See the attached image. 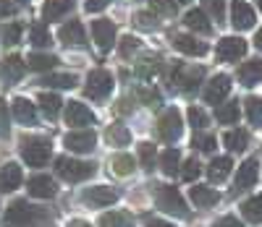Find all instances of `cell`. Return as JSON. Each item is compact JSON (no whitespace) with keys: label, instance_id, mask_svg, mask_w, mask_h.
I'll return each mask as SVG.
<instances>
[{"label":"cell","instance_id":"46","mask_svg":"<svg viewBox=\"0 0 262 227\" xmlns=\"http://www.w3.org/2000/svg\"><path fill=\"white\" fill-rule=\"evenodd\" d=\"M137 50H139V39H137V37L128 34V37L121 39V55H123V58H128L131 53H137Z\"/></svg>","mask_w":262,"mask_h":227},{"label":"cell","instance_id":"37","mask_svg":"<svg viewBox=\"0 0 262 227\" xmlns=\"http://www.w3.org/2000/svg\"><path fill=\"white\" fill-rule=\"evenodd\" d=\"M128 139H131V133H128V128H126V125L116 123V125L107 128V141H111V144H116V146H126V144H128Z\"/></svg>","mask_w":262,"mask_h":227},{"label":"cell","instance_id":"49","mask_svg":"<svg viewBox=\"0 0 262 227\" xmlns=\"http://www.w3.org/2000/svg\"><path fill=\"white\" fill-rule=\"evenodd\" d=\"M137 24H139L142 29H155V27H158L155 13H139V16H137Z\"/></svg>","mask_w":262,"mask_h":227},{"label":"cell","instance_id":"18","mask_svg":"<svg viewBox=\"0 0 262 227\" xmlns=\"http://www.w3.org/2000/svg\"><path fill=\"white\" fill-rule=\"evenodd\" d=\"M24 71H27V63L18 55H11V58H6L3 63H0V76H3L6 84H16L21 76H24Z\"/></svg>","mask_w":262,"mask_h":227},{"label":"cell","instance_id":"45","mask_svg":"<svg viewBox=\"0 0 262 227\" xmlns=\"http://www.w3.org/2000/svg\"><path fill=\"white\" fill-rule=\"evenodd\" d=\"M196 175H200V162H196L194 157H191V160H186V162H184L181 178H184V180H189V183H191V180H194Z\"/></svg>","mask_w":262,"mask_h":227},{"label":"cell","instance_id":"44","mask_svg":"<svg viewBox=\"0 0 262 227\" xmlns=\"http://www.w3.org/2000/svg\"><path fill=\"white\" fill-rule=\"evenodd\" d=\"M189 123L196 128V131H202L207 125V115H205V110L200 107H189Z\"/></svg>","mask_w":262,"mask_h":227},{"label":"cell","instance_id":"1","mask_svg":"<svg viewBox=\"0 0 262 227\" xmlns=\"http://www.w3.org/2000/svg\"><path fill=\"white\" fill-rule=\"evenodd\" d=\"M155 201H158V209H163L165 214L181 217V219L189 217V209H186V204H184L179 188H173V186H158L155 188Z\"/></svg>","mask_w":262,"mask_h":227},{"label":"cell","instance_id":"55","mask_svg":"<svg viewBox=\"0 0 262 227\" xmlns=\"http://www.w3.org/2000/svg\"><path fill=\"white\" fill-rule=\"evenodd\" d=\"M69 227H92V224L84 222V219H74V222H69Z\"/></svg>","mask_w":262,"mask_h":227},{"label":"cell","instance_id":"31","mask_svg":"<svg viewBox=\"0 0 262 227\" xmlns=\"http://www.w3.org/2000/svg\"><path fill=\"white\" fill-rule=\"evenodd\" d=\"M242 212L249 222H262V196H252L242 204Z\"/></svg>","mask_w":262,"mask_h":227},{"label":"cell","instance_id":"38","mask_svg":"<svg viewBox=\"0 0 262 227\" xmlns=\"http://www.w3.org/2000/svg\"><path fill=\"white\" fill-rule=\"evenodd\" d=\"M55 63H58L55 55H39V53L29 55V68H32V71H50Z\"/></svg>","mask_w":262,"mask_h":227},{"label":"cell","instance_id":"27","mask_svg":"<svg viewBox=\"0 0 262 227\" xmlns=\"http://www.w3.org/2000/svg\"><path fill=\"white\" fill-rule=\"evenodd\" d=\"M223 144H226L231 152H244L247 144H249V136H247V131L236 128V131H228V133L223 136Z\"/></svg>","mask_w":262,"mask_h":227},{"label":"cell","instance_id":"29","mask_svg":"<svg viewBox=\"0 0 262 227\" xmlns=\"http://www.w3.org/2000/svg\"><path fill=\"white\" fill-rule=\"evenodd\" d=\"M42 84L53 86V89H71V86H76V76L74 73H48L42 79Z\"/></svg>","mask_w":262,"mask_h":227},{"label":"cell","instance_id":"48","mask_svg":"<svg viewBox=\"0 0 262 227\" xmlns=\"http://www.w3.org/2000/svg\"><path fill=\"white\" fill-rule=\"evenodd\" d=\"M139 99L147 102L149 107H160V94L155 92V89H139Z\"/></svg>","mask_w":262,"mask_h":227},{"label":"cell","instance_id":"32","mask_svg":"<svg viewBox=\"0 0 262 227\" xmlns=\"http://www.w3.org/2000/svg\"><path fill=\"white\" fill-rule=\"evenodd\" d=\"M160 71V58L158 55H144L139 63H137V73L142 79H149V76H155Z\"/></svg>","mask_w":262,"mask_h":227},{"label":"cell","instance_id":"20","mask_svg":"<svg viewBox=\"0 0 262 227\" xmlns=\"http://www.w3.org/2000/svg\"><path fill=\"white\" fill-rule=\"evenodd\" d=\"M11 107H13V118H16L18 123H24V125H34V120H37V110H34V105H32L29 99L16 97Z\"/></svg>","mask_w":262,"mask_h":227},{"label":"cell","instance_id":"40","mask_svg":"<svg viewBox=\"0 0 262 227\" xmlns=\"http://www.w3.org/2000/svg\"><path fill=\"white\" fill-rule=\"evenodd\" d=\"M155 157H158V152H155V146H152V144H139V160H142V167L144 170H152Z\"/></svg>","mask_w":262,"mask_h":227},{"label":"cell","instance_id":"47","mask_svg":"<svg viewBox=\"0 0 262 227\" xmlns=\"http://www.w3.org/2000/svg\"><path fill=\"white\" fill-rule=\"evenodd\" d=\"M18 37H21V24H8V27L3 29V42H6V44H16Z\"/></svg>","mask_w":262,"mask_h":227},{"label":"cell","instance_id":"58","mask_svg":"<svg viewBox=\"0 0 262 227\" xmlns=\"http://www.w3.org/2000/svg\"><path fill=\"white\" fill-rule=\"evenodd\" d=\"M257 3H259V11H262V0H257Z\"/></svg>","mask_w":262,"mask_h":227},{"label":"cell","instance_id":"12","mask_svg":"<svg viewBox=\"0 0 262 227\" xmlns=\"http://www.w3.org/2000/svg\"><path fill=\"white\" fill-rule=\"evenodd\" d=\"M97 144V133L95 131H74L66 136V146L76 154H84V152H92Z\"/></svg>","mask_w":262,"mask_h":227},{"label":"cell","instance_id":"16","mask_svg":"<svg viewBox=\"0 0 262 227\" xmlns=\"http://www.w3.org/2000/svg\"><path fill=\"white\" fill-rule=\"evenodd\" d=\"M81 198L90 204V207H111L113 201H118V193L113 188H107V186H95L90 191H84Z\"/></svg>","mask_w":262,"mask_h":227},{"label":"cell","instance_id":"52","mask_svg":"<svg viewBox=\"0 0 262 227\" xmlns=\"http://www.w3.org/2000/svg\"><path fill=\"white\" fill-rule=\"evenodd\" d=\"M215 227H244L242 222H238L236 217H223V219H217Z\"/></svg>","mask_w":262,"mask_h":227},{"label":"cell","instance_id":"28","mask_svg":"<svg viewBox=\"0 0 262 227\" xmlns=\"http://www.w3.org/2000/svg\"><path fill=\"white\" fill-rule=\"evenodd\" d=\"M179 162H181L179 149H165V152L160 154V167H163L165 175H176V172H179Z\"/></svg>","mask_w":262,"mask_h":227},{"label":"cell","instance_id":"10","mask_svg":"<svg viewBox=\"0 0 262 227\" xmlns=\"http://www.w3.org/2000/svg\"><path fill=\"white\" fill-rule=\"evenodd\" d=\"M247 53V42L242 37H223L217 42V58L223 63H231V60H238Z\"/></svg>","mask_w":262,"mask_h":227},{"label":"cell","instance_id":"26","mask_svg":"<svg viewBox=\"0 0 262 227\" xmlns=\"http://www.w3.org/2000/svg\"><path fill=\"white\" fill-rule=\"evenodd\" d=\"M184 24L191 29V32H200V34H210L212 32V27H210V21H207V16H205V11H189L186 16H184Z\"/></svg>","mask_w":262,"mask_h":227},{"label":"cell","instance_id":"25","mask_svg":"<svg viewBox=\"0 0 262 227\" xmlns=\"http://www.w3.org/2000/svg\"><path fill=\"white\" fill-rule=\"evenodd\" d=\"M71 8H74V0H48L45 8H42V16H45V21H58Z\"/></svg>","mask_w":262,"mask_h":227},{"label":"cell","instance_id":"15","mask_svg":"<svg viewBox=\"0 0 262 227\" xmlns=\"http://www.w3.org/2000/svg\"><path fill=\"white\" fill-rule=\"evenodd\" d=\"M58 37H60V42L66 44V47H84V44H86L84 27L79 24V21H69V24H63Z\"/></svg>","mask_w":262,"mask_h":227},{"label":"cell","instance_id":"19","mask_svg":"<svg viewBox=\"0 0 262 227\" xmlns=\"http://www.w3.org/2000/svg\"><path fill=\"white\" fill-rule=\"evenodd\" d=\"M21 186V167L16 162H8L6 167H0V191L8 193Z\"/></svg>","mask_w":262,"mask_h":227},{"label":"cell","instance_id":"23","mask_svg":"<svg viewBox=\"0 0 262 227\" xmlns=\"http://www.w3.org/2000/svg\"><path fill=\"white\" fill-rule=\"evenodd\" d=\"M231 167H233L231 157H215V160L210 162V167H207V175H210L212 183H223V180L231 175Z\"/></svg>","mask_w":262,"mask_h":227},{"label":"cell","instance_id":"35","mask_svg":"<svg viewBox=\"0 0 262 227\" xmlns=\"http://www.w3.org/2000/svg\"><path fill=\"white\" fill-rule=\"evenodd\" d=\"M60 97H55V94H48V92H42L39 94V107H42V112H45L48 118H55L58 112H60Z\"/></svg>","mask_w":262,"mask_h":227},{"label":"cell","instance_id":"14","mask_svg":"<svg viewBox=\"0 0 262 227\" xmlns=\"http://www.w3.org/2000/svg\"><path fill=\"white\" fill-rule=\"evenodd\" d=\"M66 123L69 125H90V123H95V112L81 102H69L66 105Z\"/></svg>","mask_w":262,"mask_h":227},{"label":"cell","instance_id":"41","mask_svg":"<svg viewBox=\"0 0 262 227\" xmlns=\"http://www.w3.org/2000/svg\"><path fill=\"white\" fill-rule=\"evenodd\" d=\"M152 13L155 16H176V3L173 0H152Z\"/></svg>","mask_w":262,"mask_h":227},{"label":"cell","instance_id":"42","mask_svg":"<svg viewBox=\"0 0 262 227\" xmlns=\"http://www.w3.org/2000/svg\"><path fill=\"white\" fill-rule=\"evenodd\" d=\"M200 152H212L215 149V136H210V133H200L196 131V136H194V141H191Z\"/></svg>","mask_w":262,"mask_h":227},{"label":"cell","instance_id":"24","mask_svg":"<svg viewBox=\"0 0 262 227\" xmlns=\"http://www.w3.org/2000/svg\"><path fill=\"white\" fill-rule=\"evenodd\" d=\"M238 81L244 86H254L262 81V60H249L238 68Z\"/></svg>","mask_w":262,"mask_h":227},{"label":"cell","instance_id":"3","mask_svg":"<svg viewBox=\"0 0 262 227\" xmlns=\"http://www.w3.org/2000/svg\"><path fill=\"white\" fill-rule=\"evenodd\" d=\"M42 219V212L37 207H29L27 201H13L6 212V224L8 227H32Z\"/></svg>","mask_w":262,"mask_h":227},{"label":"cell","instance_id":"59","mask_svg":"<svg viewBox=\"0 0 262 227\" xmlns=\"http://www.w3.org/2000/svg\"><path fill=\"white\" fill-rule=\"evenodd\" d=\"M179 3H189V0H179Z\"/></svg>","mask_w":262,"mask_h":227},{"label":"cell","instance_id":"4","mask_svg":"<svg viewBox=\"0 0 262 227\" xmlns=\"http://www.w3.org/2000/svg\"><path fill=\"white\" fill-rule=\"evenodd\" d=\"M21 157L27 160L29 167H42V165H48L50 160V144L45 139H24L21 141Z\"/></svg>","mask_w":262,"mask_h":227},{"label":"cell","instance_id":"5","mask_svg":"<svg viewBox=\"0 0 262 227\" xmlns=\"http://www.w3.org/2000/svg\"><path fill=\"white\" fill-rule=\"evenodd\" d=\"M113 89V76L102 71V68H95V71L86 76V86H84V94L90 99H105L107 94H111Z\"/></svg>","mask_w":262,"mask_h":227},{"label":"cell","instance_id":"9","mask_svg":"<svg viewBox=\"0 0 262 227\" xmlns=\"http://www.w3.org/2000/svg\"><path fill=\"white\" fill-rule=\"evenodd\" d=\"M92 34H95V42L102 53H107L116 44V24L107 18H97L92 21Z\"/></svg>","mask_w":262,"mask_h":227},{"label":"cell","instance_id":"30","mask_svg":"<svg viewBox=\"0 0 262 227\" xmlns=\"http://www.w3.org/2000/svg\"><path fill=\"white\" fill-rule=\"evenodd\" d=\"M215 118L221 120L223 125H233L238 120V102H226L215 110Z\"/></svg>","mask_w":262,"mask_h":227},{"label":"cell","instance_id":"53","mask_svg":"<svg viewBox=\"0 0 262 227\" xmlns=\"http://www.w3.org/2000/svg\"><path fill=\"white\" fill-rule=\"evenodd\" d=\"M144 224L147 227H173V224H168V222H163V219H155V217H144Z\"/></svg>","mask_w":262,"mask_h":227},{"label":"cell","instance_id":"22","mask_svg":"<svg viewBox=\"0 0 262 227\" xmlns=\"http://www.w3.org/2000/svg\"><path fill=\"white\" fill-rule=\"evenodd\" d=\"M173 44H176V50H181L184 55H205L207 53V44L205 42H196L194 37L189 34H179V37H173Z\"/></svg>","mask_w":262,"mask_h":227},{"label":"cell","instance_id":"43","mask_svg":"<svg viewBox=\"0 0 262 227\" xmlns=\"http://www.w3.org/2000/svg\"><path fill=\"white\" fill-rule=\"evenodd\" d=\"M205 8H207V13H210L215 21H223V13H226V0H205Z\"/></svg>","mask_w":262,"mask_h":227},{"label":"cell","instance_id":"17","mask_svg":"<svg viewBox=\"0 0 262 227\" xmlns=\"http://www.w3.org/2000/svg\"><path fill=\"white\" fill-rule=\"evenodd\" d=\"M27 191H29L34 198H53L58 188H55V180H53V178H48V175H34V178H29Z\"/></svg>","mask_w":262,"mask_h":227},{"label":"cell","instance_id":"34","mask_svg":"<svg viewBox=\"0 0 262 227\" xmlns=\"http://www.w3.org/2000/svg\"><path fill=\"white\" fill-rule=\"evenodd\" d=\"M134 167H137V162H134V157H131V154H116L113 157V172L116 175L126 178V175L134 172Z\"/></svg>","mask_w":262,"mask_h":227},{"label":"cell","instance_id":"33","mask_svg":"<svg viewBox=\"0 0 262 227\" xmlns=\"http://www.w3.org/2000/svg\"><path fill=\"white\" fill-rule=\"evenodd\" d=\"M100 227H131V217L126 212H105L100 217Z\"/></svg>","mask_w":262,"mask_h":227},{"label":"cell","instance_id":"51","mask_svg":"<svg viewBox=\"0 0 262 227\" xmlns=\"http://www.w3.org/2000/svg\"><path fill=\"white\" fill-rule=\"evenodd\" d=\"M111 0H84V6H86V11L90 13H97V11H102Z\"/></svg>","mask_w":262,"mask_h":227},{"label":"cell","instance_id":"7","mask_svg":"<svg viewBox=\"0 0 262 227\" xmlns=\"http://www.w3.org/2000/svg\"><path fill=\"white\" fill-rule=\"evenodd\" d=\"M202 76H205V71H202L200 65H196V68H181V65H176V68H173L170 81L179 84L181 92L191 94V92H196V86L202 84Z\"/></svg>","mask_w":262,"mask_h":227},{"label":"cell","instance_id":"57","mask_svg":"<svg viewBox=\"0 0 262 227\" xmlns=\"http://www.w3.org/2000/svg\"><path fill=\"white\" fill-rule=\"evenodd\" d=\"M16 3H29V0H16Z\"/></svg>","mask_w":262,"mask_h":227},{"label":"cell","instance_id":"6","mask_svg":"<svg viewBox=\"0 0 262 227\" xmlns=\"http://www.w3.org/2000/svg\"><path fill=\"white\" fill-rule=\"evenodd\" d=\"M181 131H184V123H181V112L176 110V107H170V110H165L163 115H160V120H158V136L163 141H176L179 136H181Z\"/></svg>","mask_w":262,"mask_h":227},{"label":"cell","instance_id":"54","mask_svg":"<svg viewBox=\"0 0 262 227\" xmlns=\"http://www.w3.org/2000/svg\"><path fill=\"white\" fill-rule=\"evenodd\" d=\"M8 13H13V6H8V3H0V16H8Z\"/></svg>","mask_w":262,"mask_h":227},{"label":"cell","instance_id":"50","mask_svg":"<svg viewBox=\"0 0 262 227\" xmlns=\"http://www.w3.org/2000/svg\"><path fill=\"white\" fill-rule=\"evenodd\" d=\"M8 133V105L0 99V136Z\"/></svg>","mask_w":262,"mask_h":227},{"label":"cell","instance_id":"39","mask_svg":"<svg viewBox=\"0 0 262 227\" xmlns=\"http://www.w3.org/2000/svg\"><path fill=\"white\" fill-rule=\"evenodd\" d=\"M32 44L34 47H48V44H53V37H50L45 24H34L32 27Z\"/></svg>","mask_w":262,"mask_h":227},{"label":"cell","instance_id":"8","mask_svg":"<svg viewBox=\"0 0 262 227\" xmlns=\"http://www.w3.org/2000/svg\"><path fill=\"white\" fill-rule=\"evenodd\" d=\"M228 92H231V79H228L226 73H217V76H212V79L207 81V86H205V102L221 105V102L228 97Z\"/></svg>","mask_w":262,"mask_h":227},{"label":"cell","instance_id":"11","mask_svg":"<svg viewBox=\"0 0 262 227\" xmlns=\"http://www.w3.org/2000/svg\"><path fill=\"white\" fill-rule=\"evenodd\" d=\"M257 172H259V162L257 160H247L236 172V183H233V196L242 193V191H249L254 183H257Z\"/></svg>","mask_w":262,"mask_h":227},{"label":"cell","instance_id":"2","mask_svg":"<svg viewBox=\"0 0 262 227\" xmlns=\"http://www.w3.org/2000/svg\"><path fill=\"white\" fill-rule=\"evenodd\" d=\"M55 172H58V178L69 180V183H79V180H86V178L95 175V165L71 160V157H58L55 160Z\"/></svg>","mask_w":262,"mask_h":227},{"label":"cell","instance_id":"13","mask_svg":"<svg viewBox=\"0 0 262 227\" xmlns=\"http://www.w3.org/2000/svg\"><path fill=\"white\" fill-rule=\"evenodd\" d=\"M231 24L238 32L252 29L254 27V11L247 3H242V0H233V6H231Z\"/></svg>","mask_w":262,"mask_h":227},{"label":"cell","instance_id":"36","mask_svg":"<svg viewBox=\"0 0 262 227\" xmlns=\"http://www.w3.org/2000/svg\"><path fill=\"white\" fill-rule=\"evenodd\" d=\"M244 107H247L249 123L259 128V125H262V97H249V99L244 102Z\"/></svg>","mask_w":262,"mask_h":227},{"label":"cell","instance_id":"21","mask_svg":"<svg viewBox=\"0 0 262 227\" xmlns=\"http://www.w3.org/2000/svg\"><path fill=\"white\" fill-rule=\"evenodd\" d=\"M189 196H191V201L196 204L200 209H207V207H215L217 201H221V196H217V191L215 188H207V186H194L191 191H189Z\"/></svg>","mask_w":262,"mask_h":227},{"label":"cell","instance_id":"56","mask_svg":"<svg viewBox=\"0 0 262 227\" xmlns=\"http://www.w3.org/2000/svg\"><path fill=\"white\" fill-rule=\"evenodd\" d=\"M254 44H257V47H259V50H262V29H259V32H257V39H254Z\"/></svg>","mask_w":262,"mask_h":227}]
</instances>
